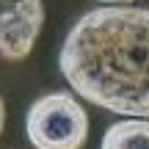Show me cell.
<instances>
[{
    "instance_id": "6da1fadb",
    "label": "cell",
    "mask_w": 149,
    "mask_h": 149,
    "mask_svg": "<svg viewBox=\"0 0 149 149\" xmlns=\"http://www.w3.org/2000/svg\"><path fill=\"white\" fill-rule=\"evenodd\" d=\"M66 83L119 116L149 119V8L102 6L72 25L58 55Z\"/></svg>"
},
{
    "instance_id": "7a4b0ae2",
    "label": "cell",
    "mask_w": 149,
    "mask_h": 149,
    "mask_svg": "<svg viewBox=\"0 0 149 149\" xmlns=\"http://www.w3.org/2000/svg\"><path fill=\"white\" fill-rule=\"evenodd\" d=\"M25 133L36 149H83L88 138V116L66 91H53L28 111Z\"/></svg>"
},
{
    "instance_id": "3957f363",
    "label": "cell",
    "mask_w": 149,
    "mask_h": 149,
    "mask_svg": "<svg viewBox=\"0 0 149 149\" xmlns=\"http://www.w3.org/2000/svg\"><path fill=\"white\" fill-rule=\"evenodd\" d=\"M44 22L42 0H14L0 14V58L22 61L31 55Z\"/></svg>"
},
{
    "instance_id": "277c9868",
    "label": "cell",
    "mask_w": 149,
    "mask_h": 149,
    "mask_svg": "<svg viewBox=\"0 0 149 149\" xmlns=\"http://www.w3.org/2000/svg\"><path fill=\"white\" fill-rule=\"evenodd\" d=\"M100 149H149V119L130 116L105 130Z\"/></svg>"
},
{
    "instance_id": "5b68a950",
    "label": "cell",
    "mask_w": 149,
    "mask_h": 149,
    "mask_svg": "<svg viewBox=\"0 0 149 149\" xmlns=\"http://www.w3.org/2000/svg\"><path fill=\"white\" fill-rule=\"evenodd\" d=\"M3 124H6V105H3V100H0V133H3Z\"/></svg>"
},
{
    "instance_id": "8992f818",
    "label": "cell",
    "mask_w": 149,
    "mask_h": 149,
    "mask_svg": "<svg viewBox=\"0 0 149 149\" xmlns=\"http://www.w3.org/2000/svg\"><path fill=\"white\" fill-rule=\"evenodd\" d=\"M102 3H108V6H119V3H133V0H102Z\"/></svg>"
}]
</instances>
